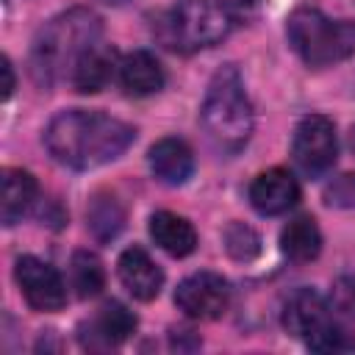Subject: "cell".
<instances>
[{
  "label": "cell",
  "instance_id": "obj_1",
  "mask_svg": "<svg viewBox=\"0 0 355 355\" xmlns=\"http://www.w3.org/2000/svg\"><path fill=\"white\" fill-rule=\"evenodd\" d=\"M136 139L133 125L100 111H61L44 130L50 155L69 169H94L119 158Z\"/></svg>",
  "mask_w": 355,
  "mask_h": 355
},
{
  "label": "cell",
  "instance_id": "obj_2",
  "mask_svg": "<svg viewBox=\"0 0 355 355\" xmlns=\"http://www.w3.org/2000/svg\"><path fill=\"white\" fill-rule=\"evenodd\" d=\"M100 31L103 22L89 8H69L55 19H50L33 42V53H31L33 78L42 86H53L67 75L72 78L78 58L94 42H100Z\"/></svg>",
  "mask_w": 355,
  "mask_h": 355
},
{
  "label": "cell",
  "instance_id": "obj_3",
  "mask_svg": "<svg viewBox=\"0 0 355 355\" xmlns=\"http://www.w3.org/2000/svg\"><path fill=\"white\" fill-rule=\"evenodd\" d=\"M200 116H202V128H205L208 139L219 150L239 153L250 141L252 105L247 100L241 75H239V69L233 64H225L211 78Z\"/></svg>",
  "mask_w": 355,
  "mask_h": 355
},
{
  "label": "cell",
  "instance_id": "obj_4",
  "mask_svg": "<svg viewBox=\"0 0 355 355\" xmlns=\"http://www.w3.org/2000/svg\"><path fill=\"white\" fill-rule=\"evenodd\" d=\"M286 33L308 67H330L355 53V22L330 19L319 8H294L286 19Z\"/></svg>",
  "mask_w": 355,
  "mask_h": 355
},
{
  "label": "cell",
  "instance_id": "obj_5",
  "mask_svg": "<svg viewBox=\"0 0 355 355\" xmlns=\"http://www.w3.org/2000/svg\"><path fill=\"white\" fill-rule=\"evenodd\" d=\"M230 31V17L211 0H178L155 25L158 39L169 50L194 53L214 47Z\"/></svg>",
  "mask_w": 355,
  "mask_h": 355
},
{
  "label": "cell",
  "instance_id": "obj_6",
  "mask_svg": "<svg viewBox=\"0 0 355 355\" xmlns=\"http://www.w3.org/2000/svg\"><path fill=\"white\" fill-rule=\"evenodd\" d=\"M291 153H294L297 166L308 178H322L336 164V155H338L336 125L322 114L305 116L294 130Z\"/></svg>",
  "mask_w": 355,
  "mask_h": 355
},
{
  "label": "cell",
  "instance_id": "obj_7",
  "mask_svg": "<svg viewBox=\"0 0 355 355\" xmlns=\"http://www.w3.org/2000/svg\"><path fill=\"white\" fill-rule=\"evenodd\" d=\"M227 280L214 272H194L175 291V305L189 319H219L227 311Z\"/></svg>",
  "mask_w": 355,
  "mask_h": 355
},
{
  "label": "cell",
  "instance_id": "obj_8",
  "mask_svg": "<svg viewBox=\"0 0 355 355\" xmlns=\"http://www.w3.org/2000/svg\"><path fill=\"white\" fill-rule=\"evenodd\" d=\"M14 277H17V286L31 308H36V311H61L64 308L67 288H64L61 275L50 263L39 261L33 255H22V258H17Z\"/></svg>",
  "mask_w": 355,
  "mask_h": 355
},
{
  "label": "cell",
  "instance_id": "obj_9",
  "mask_svg": "<svg viewBox=\"0 0 355 355\" xmlns=\"http://www.w3.org/2000/svg\"><path fill=\"white\" fill-rule=\"evenodd\" d=\"M250 202L258 214L277 216L300 202V183L288 169H266L250 183Z\"/></svg>",
  "mask_w": 355,
  "mask_h": 355
},
{
  "label": "cell",
  "instance_id": "obj_10",
  "mask_svg": "<svg viewBox=\"0 0 355 355\" xmlns=\"http://www.w3.org/2000/svg\"><path fill=\"white\" fill-rule=\"evenodd\" d=\"M136 316L133 311H128L122 302L111 300L105 302L97 316L80 327V344L86 349H111L116 344H122L133 330H136Z\"/></svg>",
  "mask_w": 355,
  "mask_h": 355
},
{
  "label": "cell",
  "instance_id": "obj_11",
  "mask_svg": "<svg viewBox=\"0 0 355 355\" xmlns=\"http://www.w3.org/2000/svg\"><path fill=\"white\" fill-rule=\"evenodd\" d=\"M330 322H333L330 308L324 297L313 288H297L283 305V327L297 338H308L311 333L322 330Z\"/></svg>",
  "mask_w": 355,
  "mask_h": 355
},
{
  "label": "cell",
  "instance_id": "obj_12",
  "mask_svg": "<svg viewBox=\"0 0 355 355\" xmlns=\"http://www.w3.org/2000/svg\"><path fill=\"white\" fill-rule=\"evenodd\" d=\"M116 272H119L122 286H125L136 300L150 302V300H155V297L161 294L164 272L158 269V263H155L141 247H128V250L119 255Z\"/></svg>",
  "mask_w": 355,
  "mask_h": 355
},
{
  "label": "cell",
  "instance_id": "obj_13",
  "mask_svg": "<svg viewBox=\"0 0 355 355\" xmlns=\"http://www.w3.org/2000/svg\"><path fill=\"white\" fill-rule=\"evenodd\" d=\"M150 169L166 186H183L194 172V155L180 139H161L150 147Z\"/></svg>",
  "mask_w": 355,
  "mask_h": 355
},
{
  "label": "cell",
  "instance_id": "obj_14",
  "mask_svg": "<svg viewBox=\"0 0 355 355\" xmlns=\"http://www.w3.org/2000/svg\"><path fill=\"white\" fill-rule=\"evenodd\" d=\"M114 64H116V53L114 47L103 44V42H94L75 64L72 69V86L75 92L80 94H97L100 89H105V83L111 80L114 75Z\"/></svg>",
  "mask_w": 355,
  "mask_h": 355
},
{
  "label": "cell",
  "instance_id": "obj_15",
  "mask_svg": "<svg viewBox=\"0 0 355 355\" xmlns=\"http://www.w3.org/2000/svg\"><path fill=\"white\" fill-rule=\"evenodd\" d=\"M119 83L125 94L130 97H147L155 94L164 86V69L158 58L147 50H133L119 64Z\"/></svg>",
  "mask_w": 355,
  "mask_h": 355
},
{
  "label": "cell",
  "instance_id": "obj_16",
  "mask_svg": "<svg viewBox=\"0 0 355 355\" xmlns=\"http://www.w3.org/2000/svg\"><path fill=\"white\" fill-rule=\"evenodd\" d=\"M150 236L164 252H169L175 258H183V255L194 252V247H197L194 225L186 216L172 214V211H158L150 216Z\"/></svg>",
  "mask_w": 355,
  "mask_h": 355
},
{
  "label": "cell",
  "instance_id": "obj_17",
  "mask_svg": "<svg viewBox=\"0 0 355 355\" xmlns=\"http://www.w3.org/2000/svg\"><path fill=\"white\" fill-rule=\"evenodd\" d=\"M39 197V183L31 172L25 169H6L3 172V202H0V214H3V225L11 227L17 225L36 202Z\"/></svg>",
  "mask_w": 355,
  "mask_h": 355
},
{
  "label": "cell",
  "instance_id": "obj_18",
  "mask_svg": "<svg viewBox=\"0 0 355 355\" xmlns=\"http://www.w3.org/2000/svg\"><path fill=\"white\" fill-rule=\"evenodd\" d=\"M280 250L286 258L297 263H308L322 250V233L313 216H297L291 219L280 233Z\"/></svg>",
  "mask_w": 355,
  "mask_h": 355
},
{
  "label": "cell",
  "instance_id": "obj_19",
  "mask_svg": "<svg viewBox=\"0 0 355 355\" xmlns=\"http://www.w3.org/2000/svg\"><path fill=\"white\" fill-rule=\"evenodd\" d=\"M86 222H89V230L94 233L97 241H111L125 227V211L114 194H97L89 202Z\"/></svg>",
  "mask_w": 355,
  "mask_h": 355
},
{
  "label": "cell",
  "instance_id": "obj_20",
  "mask_svg": "<svg viewBox=\"0 0 355 355\" xmlns=\"http://www.w3.org/2000/svg\"><path fill=\"white\" fill-rule=\"evenodd\" d=\"M69 280H72V288L78 297L89 300V297H97L105 286V269H103V261L89 252V250H78L72 252V261H69Z\"/></svg>",
  "mask_w": 355,
  "mask_h": 355
},
{
  "label": "cell",
  "instance_id": "obj_21",
  "mask_svg": "<svg viewBox=\"0 0 355 355\" xmlns=\"http://www.w3.org/2000/svg\"><path fill=\"white\" fill-rule=\"evenodd\" d=\"M222 239H225L227 255L236 258V261H252V258L261 252V239H258V233H255L250 225H244V222H230V225L225 227Z\"/></svg>",
  "mask_w": 355,
  "mask_h": 355
},
{
  "label": "cell",
  "instance_id": "obj_22",
  "mask_svg": "<svg viewBox=\"0 0 355 355\" xmlns=\"http://www.w3.org/2000/svg\"><path fill=\"white\" fill-rule=\"evenodd\" d=\"M305 344H308L313 352H352V349H355V336L333 319V322L324 324L322 330L311 333V336L305 338Z\"/></svg>",
  "mask_w": 355,
  "mask_h": 355
},
{
  "label": "cell",
  "instance_id": "obj_23",
  "mask_svg": "<svg viewBox=\"0 0 355 355\" xmlns=\"http://www.w3.org/2000/svg\"><path fill=\"white\" fill-rule=\"evenodd\" d=\"M324 202L330 208H355V172H344L324 186Z\"/></svg>",
  "mask_w": 355,
  "mask_h": 355
},
{
  "label": "cell",
  "instance_id": "obj_24",
  "mask_svg": "<svg viewBox=\"0 0 355 355\" xmlns=\"http://www.w3.org/2000/svg\"><path fill=\"white\" fill-rule=\"evenodd\" d=\"M333 311L355 319V275H341L333 283V294H330Z\"/></svg>",
  "mask_w": 355,
  "mask_h": 355
},
{
  "label": "cell",
  "instance_id": "obj_25",
  "mask_svg": "<svg viewBox=\"0 0 355 355\" xmlns=\"http://www.w3.org/2000/svg\"><path fill=\"white\" fill-rule=\"evenodd\" d=\"M230 19H250L258 14L261 0H214Z\"/></svg>",
  "mask_w": 355,
  "mask_h": 355
},
{
  "label": "cell",
  "instance_id": "obj_26",
  "mask_svg": "<svg viewBox=\"0 0 355 355\" xmlns=\"http://www.w3.org/2000/svg\"><path fill=\"white\" fill-rule=\"evenodd\" d=\"M172 347L175 349H197L200 347V338L191 333V330H172Z\"/></svg>",
  "mask_w": 355,
  "mask_h": 355
},
{
  "label": "cell",
  "instance_id": "obj_27",
  "mask_svg": "<svg viewBox=\"0 0 355 355\" xmlns=\"http://www.w3.org/2000/svg\"><path fill=\"white\" fill-rule=\"evenodd\" d=\"M3 100H8L11 97V92H14V69H11V61L8 58H3Z\"/></svg>",
  "mask_w": 355,
  "mask_h": 355
},
{
  "label": "cell",
  "instance_id": "obj_28",
  "mask_svg": "<svg viewBox=\"0 0 355 355\" xmlns=\"http://www.w3.org/2000/svg\"><path fill=\"white\" fill-rule=\"evenodd\" d=\"M349 147H352V153H355V125H352V130H349Z\"/></svg>",
  "mask_w": 355,
  "mask_h": 355
}]
</instances>
